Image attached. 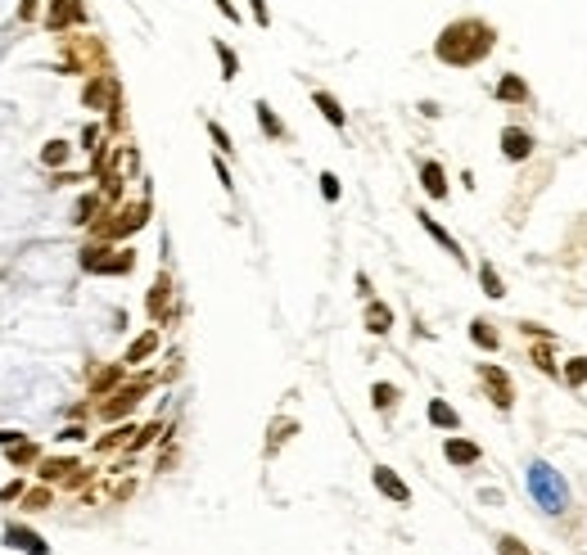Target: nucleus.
Returning a JSON list of instances; mask_svg holds the SVG:
<instances>
[{
  "label": "nucleus",
  "instance_id": "obj_1",
  "mask_svg": "<svg viewBox=\"0 0 587 555\" xmlns=\"http://www.w3.org/2000/svg\"><path fill=\"white\" fill-rule=\"evenodd\" d=\"M497 45V27L479 23V18H461V23H447L434 45V54L443 63H456V68H470V63H479L488 50Z\"/></svg>",
  "mask_w": 587,
  "mask_h": 555
},
{
  "label": "nucleus",
  "instance_id": "obj_2",
  "mask_svg": "<svg viewBox=\"0 0 587 555\" xmlns=\"http://www.w3.org/2000/svg\"><path fill=\"white\" fill-rule=\"evenodd\" d=\"M528 496H533V501L542 505L547 515H560L565 505H570V487H565V478L556 474L547 461H533V465H528Z\"/></svg>",
  "mask_w": 587,
  "mask_h": 555
},
{
  "label": "nucleus",
  "instance_id": "obj_3",
  "mask_svg": "<svg viewBox=\"0 0 587 555\" xmlns=\"http://www.w3.org/2000/svg\"><path fill=\"white\" fill-rule=\"evenodd\" d=\"M371 478H375V487H380L384 496H393V501H398V505H407V501H411V487L402 483V478L393 474L389 465H375V474H371Z\"/></svg>",
  "mask_w": 587,
  "mask_h": 555
},
{
  "label": "nucleus",
  "instance_id": "obj_4",
  "mask_svg": "<svg viewBox=\"0 0 587 555\" xmlns=\"http://www.w3.org/2000/svg\"><path fill=\"white\" fill-rule=\"evenodd\" d=\"M502 154L506 158H528V154H533V136H528V131L524 127H506L502 131Z\"/></svg>",
  "mask_w": 587,
  "mask_h": 555
},
{
  "label": "nucleus",
  "instance_id": "obj_5",
  "mask_svg": "<svg viewBox=\"0 0 587 555\" xmlns=\"http://www.w3.org/2000/svg\"><path fill=\"white\" fill-rule=\"evenodd\" d=\"M5 547L27 551V555H50V547H45V542L36 538L32 529H5Z\"/></svg>",
  "mask_w": 587,
  "mask_h": 555
},
{
  "label": "nucleus",
  "instance_id": "obj_6",
  "mask_svg": "<svg viewBox=\"0 0 587 555\" xmlns=\"http://www.w3.org/2000/svg\"><path fill=\"white\" fill-rule=\"evenodd\" d=\"M484 384L497 393V406H502V411H511L515 393H511V379H506V370H497V366H484Z\"/></svg>",
  "mask_w": 587,
  "mask_h": 555
},
{
  "label": "nucleus",
  "instance_id": "obj_7",
  "mask_svg": "<svg viewBox=\"0 0 587 555\" xmlns=\"http://www.w3.org/2000/svg\"><path fill=\"white\" fill-rule=\"evenodd\" d=\"M443 456H447L452 465H475L479 461V447L466 443V438H447V443H443Z\"/></svg>",
  "mask_w": 587,
  "mask_h": 555
},
{
  "label": "nucleus",
  "instance_id": "obj_8",
  "mask_svg": "<svg viewBox=\"0 0 587 555\" xmlns=\"http://www.w3.org/2000/svg\"><path fill=\"white\" fill-rule=\"evenodd\" d=\"M420 185H425L429 199H443V195H447V176H443L438 162H420Z\"/></svg>",
  "mask_w": 587,
  "mask_h": 555
},
{
  "label": "nucleus",
  "instance_id": "obj_9",
  "mask_svg": "<svg viewBox=\"0 0 587 555\" xmlns=\"http://www.w3.org/2000/svg\"><path fill=\"white\" fill-rule=\"evenodd\" d=\"M497 100H506V104H528V86L511 73V77L497 82Z\"/></svg>",
  "mask_w": 587,
  "mask_h": 555
},
{
  "label": "nucleus",
  "instance_id": "obj_10",
  "mask_svg": "<svg viewBox=\"0 0 587 555\" xmlns=\"http://www.w3.org/2000/svg\"><path fill=\"white\" fill-rule=\"evenodd\" d=\"M429 425H438V429H456V425H461V416H456V411H452L443 397H434V402H429Z\"/></svg>",
  "mask_w": 587,
  "mask_h": 555
},
{
  "label": "nucleus",
  "instance_id": "obj_11",
  "mask_svg": "<svg viewBox=\"0 0 587 555\" xmlns=\"http://www.w3.org/2000/svg\"><path fill=\"white\" fill-rule=\"evenodd\" d=\"M312 100H316V109L325 113V122H330V127H343V109H339V100H334L330 91H316Z\"/></svg>",
  "mask_w": 587,
  "mask_h": 555
},
{
  "label": "nucleus",
  "instance_id": "obj_12",
  "mask_svg": "<svg viewBox=\"0 0 587 555\" xmlns=\"http://www.w3.org/2000/svg\"><path fill=\"white\" fill-rule=\"evenodd\" d=\"M389 325H393V312L384 307V303H371L366 307V330L371 334H389Z\"/></svg>",
  "mask_w": 587,
  "mask_h": 555
},
{
  "label": "nucleus",
  "instance_id": "obj_13",
  "mask_svg": "<svg viewBox=\"0 0 587 555\" xmlns=\"http://www.w3.org/2000/svg\"><path fill=\"white\" fill-rule=\"evenodd\" d=\"M420 226H425V231H429V235H434V239H438V244H443V248H447V253H452V257H461V244H456V239H452L447 231H443V226H438V222H434V217H429V213H420Z\"/></svg>",
  "mask_w": 587,
  "mask_h": 555
},
{
  "label": "nucleus",
  "instance_id": "obj_14",
  "mask_svg": "<svg viewBox=\"0 0 587 555\" xmlns=\"http://www.w3.org/2000/svg\"><path fill=\"white\" fill-rule=\"evenodd\" d=\"M470 339H475L484 352H493V348H497V330H493L488 321H475V325H470Z\"/></svg>",
  "mask_w": 587,
  "mask_h": 555
},
{
  "label": "nucleus",
  "instance_id": "obj_15",
  "mask_svg": "<svg viewBox=\"0 0 587 555\" xmlns=\"http://www.w3.org/2000/svg\"><path fill=\"white\" fill-rule=\"evenodd\" d=\"M154 348H158V334L149 330V334H140V339H136V343H131V348H127V361H145Z\"/></svg>",
  "mask_w": 587,
  "mask_h": 555
},
{
  "label": "nucleus",
  "instance_id": "obj_16",
  "mask_svg": "<svg viewBox=\"0 0 587 555\" xmlns=\"http://www.w3.org/2000/svg\"><path fill=\"white\" fill-rule=\"evenodd\" d=\"M565 384H570V388H583L587 384V357L565 361Z\"/></svg>",
  "mask_w": 587,
  "mask_h": 555
},
{
  "label": "nucleus",
  "instance_id": "obj_17",
  "mask_svg": "<svg viewBox=\"0 0 587 555\" xmlns=\"http://www.w3.org/2000/svg\"><path fill=\"white\" fill-rule=\"evenodd\" d=\"M479 280H484V294H488V298H502V294H506V289H502V275H497L488 262L479 266Z\"/></svg>",
  "mask_w": 587,
  "mask_h": 555
},
{
  "label": "nucleus",
  "instance_id": "obj_18",
  "mask_svg": "<svg viewBox=\"0 0 587 555\" xmlns=\"http://www.w3.org/2000/svg\"><path fill=\"white\" fill-rule=\"evenodd\" d=\"M213 50H217V59H221V77L230 82V77L239 73V59H235V50H230V45H221V41L213 45Z\"/></svg>",
  "mask_w": 587,
  "mask_h": 555
},
{
  "label": "nucleus",
  "instance_id": "obj_19",
  "mask_svg": "<svg viewBox=\"0 0 587 555\" xmlns=\"http://www.w3.org/2000/svg\"><path fill=\"white\" fill-rule=\"evenodd\" d=\"M258 122H262V131H267V136H285V122L276 118V113L267 109V104H258Z\"/></svg>",
  "mask_w": 587,
  "mask_h": 555
},
{
  "label": "nucleus",
  "instance_id": "obj_20",
  "mask_svg": "<svg viewBox=\"0 0 587 555\" xmlns=\"http://www.w3.org/2000/svg\"><path fill=\"white\" fill-rule=\"evenodd\" d=\"M371 402H375L380 411H389L393 402H398V388H393V384H375V388H371Z\"/></svg>",
  "mask_w": 587,
  "mask_h": 555
},
{
  "label": "nucleus",
  "instance_id": "obj_21",
  "mask_svg": "<svg viewBox=\"0 0 587 555\" xmlns=\"http://www.w3.org/2000/svg\"><path fill=\"white\" fill-rule=\"evenodd\" d=\"M45 162H50V167H59L64 158H68V145H64V140H50V145H45V154H41Z\"/></svg>",
  "mask_w": 587,
  "mask_h": 555
},
{
  "label": "nucleus",
  "instance_id": "obj_22",
  "mask_svg": "<svg viewBox=\"0 0 587 555\" xmlns=\"http://www.w3.org/2000/svg\"><path fill=\"white\" fill-rule=\"evenodd\" d=\"M497 555H533L524 547V542H515V538H497Z\"/></svg>",
  "mask_w": 587,
  "mask_h": 555
},
{
  "label": "nucleus",
  "instance_id": "obj_23",
  "mask_svg": "<svg viewBox=\"0 0 587 555\" xmlns=\"http://www.w3.org/2000/svg\"><path fill=\"white\" fill-rule=\"evenodd\" d=\"M321 195L330 199V204L339 199V176H334V172H321Z\"/></svg>",
  "mask_w": 587,
  "mask_h": 555
},
{
  "label": "nucleus",
  "instance_id": "obj_24",
  "mask_svg": "<svg viewBox=\"0 0 587 555\" xmlns=\"http://www.w3.org/2000/svg\"><path fill=\"white\" fill-rule=\"evenodd\" d=\"M163 298H168V280H158V284H154V294H149V312H154V317L163 312Z\"/></svg>",
  "mask_w": 587,
  "mask_h": 555
},
{
  "label": "nucleus",
  "instance_id": "obj_25",
  "mask_svg": "<svg viewBox=\"0 0 587 555\" xmlns=\"http://www.w3.org/2000/svg\"><path fill=\"white\" fill-rule=\"evenodd\" d=\"M68 470H77L73 461H45V470H41V474H45V478H54V474H68Z\"/></svg>",
  "mask_w": 587,
  "mask_h": 555
},
{
  "label": "nucleus",
  "instance_id": "obj_26",
  "mask_svg": "<svg viewBox=\"0 0 587 555\" xmlns=\"http://www.w3.org/2000/svg\"><path fill=\"white\" fill-rule=\"evenodd\" d=\"M208 136L217 140V149H221V154H226V149H230V136H226V131L217 127V122H208Z\"/></svg>",
  "mask_w": 587,
  "mask_h": 555
},
{
  "label": "nucleus",
  "instance_id": "obj_27",
  "mask_svg": "<svg viewBox=\"0 0 587 555\" xmlns=\"http://www.w3.org/2000/svg\"><path fill=\"white\" fill-rule=\"evenodd\" d=\"M91 208H95V199H82V204H77V217H73V222H91Z\"/></svg>",
  "mask_w": 587,
  "mask_h": 555
},
{
  "label": "nucleus",
  "instance_id": "obj_28",
  "mask_svg": "<svg viewBox=\"0 0 587 555\" xmlns=\"http://www.w3.org/2000/svg\"><path fill=\"white\" fill-rule=\"evenodd\" d=\"M248 5H253V18H258V23H262V27L272 23V14H267V5H262V0H248Z\"/></svg>",
  "mask_w": 587,
  "mask_h": 555
},
{
  "label": "nucleus",
  "instance_id": "obj_29",
  "mask_svg": "<svg viewBox=\"0 0 587 555\" xmlns=\"http://www.w3.org/2000/svg\"><path fill=\"white\" fill-rule=\"evenodd\" d=\"M213 5H217V9H221V14H226V18H230V23H239V9H235V5H230V0H213Z\"/></svg>",
  "mask_w": 587,
  "mask_h": 555
}]
</instances>
